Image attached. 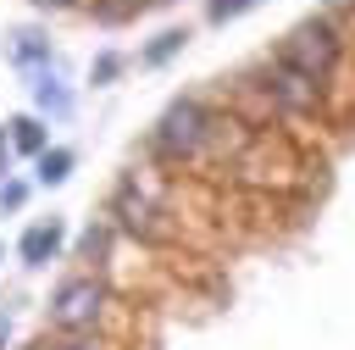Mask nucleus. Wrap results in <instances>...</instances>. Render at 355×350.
Returning a JSON list of instances; mask_svg holds the SVG:
<instances>
[{
  "label": "nucleus",
  "instance_id": "1",
  "mask_svg": "<svg viewBox=\"0 0 355 350\" xmlns=\"http://www.w3.org/2000/svg\"><path fill=\"white\" fill-rule=\"evenodd\" d=\"M288 72H300V78H311V83H322L327 72H333V61H338V33H333V22H300L288 39H283V56H277Z\"/></svg>",
  "mask_w": 355,
  "mask_h": 350
},
{
  "label": "nucleus",
  "instance_id": "2",
  "mask_svg": "<svg viewBox=\"0 0 355 350\" xmlns=\"http://www.w3.org/2000/svg\"><path fill=\"white\" fill-rule=\"evenodd\" d=\"M205 133H211L205 106H200V100H172L166 117L155 122V150L178 161V156H194V150L205 144Z\"/></svg>",
  "mask_w": 355,
  "mask_h": 350
},
{
  "label": "nucleus",
  "instance_id": "3",
  "mask_svg": "<svg viewBox=\"0 0 355 350\" xmlns=\"http://www.w3.org/2000/svg\"><path fill=\"white\" fill-rule=\"evenodd\" d=\"M100 306H105V289L94 278H67L50 300V317H55V328H89L100 317Z\"/></svg>",
  "mask_w": 355,
  "mask_h": 350
},
{
  "label": "nucleus",
  "instance_id": "4",
  "mask_svg": "<svg viewBox=\"0 0 355 350\" xmlns=\"http://www.w3.org/2000/svg\"><path fill=\"white\" fill-rule=\"evenodd\" d=\"M116 217H122V228H133L139 239H155L161 228H155V206L133 189V183H122V194H116Z\"/></svg>",
  "mask_w": 355,
  "mask_h": 350
},
{
  "label": "nucleus",
  "instance_id": "5",
  "mask_svg": "<svg viewBox=\"0 0 355 350\" xmlns=\"http://www.w3.org/2000/svg\"><path fill=\"white\" fill-rule=\"evenodd\" d=\"M266 89H272L283 106H294V111H300V106H316V83H311V78H300V72H288L283 61H277V72H272V83H266Z\"/></svg>",
  "mask_w": 355,
  "mask_h": 350
},
{
  "label": "nucleus",
  "instance_id": "6",
  "mask_svg": "<svg viewBox=\"0 0 355 350\" xmlns=\"http://www.w3.org/2000/svg\"><path fill=\"white\" fill-rule=\"evenodd\" d=\"M55 250H61V222H39V228L22 233V261L39 267V261H50Z\"/></svg>",
  "mask_w": 355,
  "mask_h": 350
},
{
  "label": "nucleus",
  "instance_id": "7",
  "mask_svg": "<svg viewBox=\"0 0 355 350\" xmlns=\"http://www.w3.org/2000/svg\"><path fill=\"white\" fill-rule=\"evenodd\" d=\"M183 44H189V33H183V28H166V33H161V39L144 50V61H150V67H161V61H166V56H178Z\"/></svg>",
  "mask_w": 355,
  "mask_h": 350
},
{
  "label": "nucleus",
  "instance_id": "8",
  "mask_svg": "<svg viewBox=\"0 0 355 350\" xmlns=\"http://www.w3.org/2000/svg\"><path fill=\"white\" fill-rule=\"evenodd\" d=\"M72 172V150H44L39 156V183H61Z\"/></svg>",
  "mask_w": 355,
  "mask_h": 350
},
{
  "label": "nucleus",
  "instance_id": "9",
  "mask_svg": "<svg viewBox=\"0 0 355 350\" xmlns=\"http://www.w3.org/2000/svg\"><path fill=\"white\" fill-rule=\"evenodd\" d=\"M11 144H17V150H44V128H39L33 117H17V122H11Z\"/></svg>",
  "mask_w": 355,
  "mask_h": 350
},
{
  "label": "nucleus",
  "instance_id": "10",
  "mask_svg": "<svg viewBox=\"0 0 355 350\" xmlns=\"http://www.w3.org/2000/svg\"><path fill=\"white\" fill-rule=\"evenodd\" d=\"M255 0H211V22H227V17H239V11H250Z\"/></svg>",
  "mask_w": 355,
  "mask_h": 350
},
{
  "label": "nucleus",
  "instance_id": "11",
  "mask_svg": "<svg viewBox=\"0 0 355 350\" xmlns=\"http://www.w3.org/2000/svg\"><path fill=\"white\" fill-rule=\"evenodd\" d=\"M39 56H44L39 33H17V61H39Z\"/></svg>",
  "mask_w": 355,
  "mask_h": 350
},
{
  "label": "nucleus",
  "instance_id": "12",
  "mask_svg": "<svg viewBox=\"0 0 355 350\" xmlns=\"http://www.w3.org/2000/svg\"><path fill=\"white\" fill-rule=\"evenodd\" d=\"M133 6H139V0H100V17H105V22H116V17H128Z\"/></svg>",
  "mask_w": 355,
  "mask_h": 350
},
{
  "label": "nucleus",
  "instance_id": "13",
  "mask_svg": "<svg viewBox=\"0 0 355 350\" xmlns=\"http://www.w3.org/2000/svg\"><path fill=\"white\" fill-rule=\"evenodd\" d=\"M55 350H94L89 339H67V344H55Z\"/></svg>",
  "mask_w": 355,
  "mask_h": 350
},
{
  "label": "nucleus",
  "instance_id": "14",
  "mask_svg": "<svg viewBox=\"0 0 355 350\" xmlns=\"http://www.w3.org/2000/svg\"><path fill=\"white\" fill-rule=\"evenodd\" d=\"M6 333H11V317H0V344H6Z\"/></svg>",
  "mask_w": 355,
  "mask_h": 350
},
{
  "label": "nucleus",
  "instance_id": "15",
  "mask_svg": "<svg viewBox=\"0 0 355 350\" xmlns=\"http://www.w3.org/2000/svg\"><path fill=\"white\" fill-rule=\"evenodd\" d=\"M0 167H6V128H0Z\"/></svg>",
  "mask_w": 355,
  "mask_h": 350
},
{
  "label": "nucleus",
  "instance_id": "16",
  "mask_svg": "<svg viewBox=\"0 0 355 350\" xmlns=\"http://www.w3.org/2000/svg\"><path fill=\"white\" fill-rule=\"evenodd\" d=\"M33 6H67V0H33Z\"/></svg>",
  "mask_w": 355,
  "mask_h": 350
},
{
  "label": "nucleus",
  "instance_id": "17",
  "mask_svg": "<svg viewBox=\"0 0 355 350\" xmlns=\"http://www.w3.org/2000/svg\"><path fill=\"white\" fill-rule=\"evenodd\" d=\"M150 6H172V0H150Z\"/></svg>",
  "mask_w": 355,
  "mask_h": 350
}]
</instances>
